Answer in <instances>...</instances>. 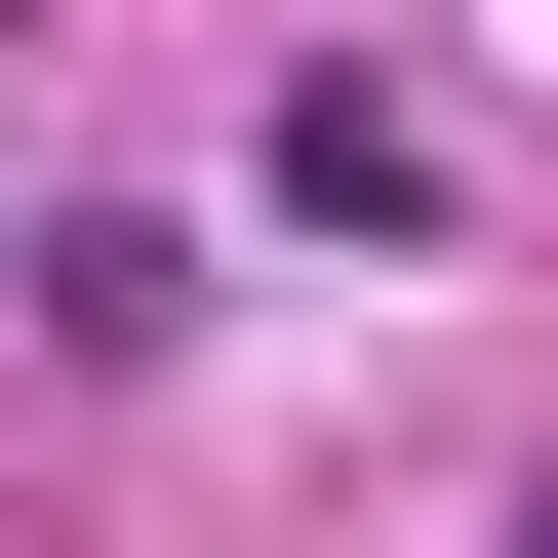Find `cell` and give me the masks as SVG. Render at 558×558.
I'll return each mask as SVG.
<instances>
[{"label": "cell", "mask_w": 558, "mask_h": 558, "mask_svg": "<svg viewBox=\"0 0 558 558\" xmlns=\"http://www.w3.org/2000/svg\"><path fill=\"white\" fill-rule=\"evenodd\" d=\"M439 199H478V160H439V120L360 81V40H319V81H279V240H360V279H399V240H439Z\"/></svg>", "instance_id": "cell-1"}, {"label": "cell", "mask_w": 558, "mask_h": 558, "mask_svg": "<svg viewBox=\"0 0 558 558\" xmlns=\"http://www.w3.org/2000/svg\"><path fill=\"white\" fill-rule=\"evenodd\" d=\"M519 558H558V519H519Z\"/></svg>", "instance_id": "cell-2"}]
</instances>
